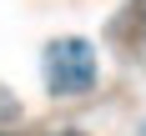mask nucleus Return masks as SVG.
<instances>
[{"mask_svg":"<svg viewBox=\"0 0 146 136\" xmlns=\"http://www.w3.org/2000/svg\"><path fill=\"white\" fill-rule=\"evenodd\" d=\"M141 136H146V126H141Z\"/></svg>","mask_w":146,"mask_h":136,"instance_id":"obj_2","label":"nucleus"},{"mask_svg":"<svg viewBox=\"0 0 146 136\" xmlns=\"http://www.w3.org/2000/svg\"><path fill=\"white\" fill-rule=\"evenodd\" d=\"M45 81L60 96H76V91L96 86V50L86 40H56L45 50Z\"/></svg>","mask_w":146,"mask_h":136,"instance_id":"obj_1","label":"nucleus"}]
</instances>
